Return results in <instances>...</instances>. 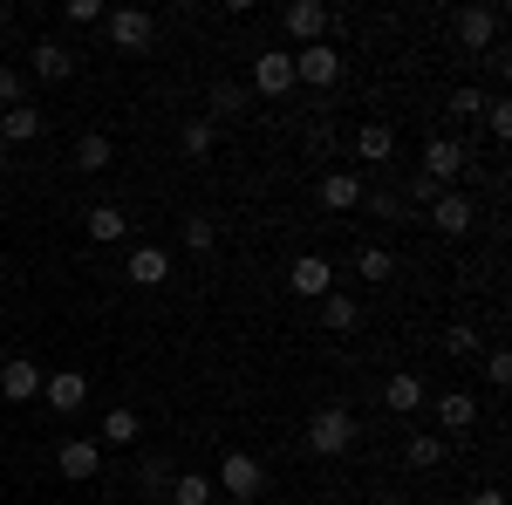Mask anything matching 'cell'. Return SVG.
<instances>
[{"mask_svg":"<svg viewBox=\"0 0 512 505\" xmlns=\"http://www.w3.org/2000/svg\"><path fill=\"white\" fill-rule=\"evenodd\" d=\"M355 437H362V417H355L349 403L308 410V451H315V458H342V451H355Z\"/></svg>","mask_w":512,"mask_h":505,"instance_id":"obj_1","label":"cell"},{"mask_svg":"<svg viewBox=\"0 0 512 505\" xmlns=\"http://www.w3.org/2000/svg\"><path fill=\"white\" fill-rule=\"evenodd\" d=\"M212 485H219V492H226L233 505H253L260 492H267V465H260L253 451H226V458H219V478H212Z\"/></svg>","mask_w":512,"mask_h":505,"instance_id":"obj_2","label":"cell"},{"mask_svg":"<svg viewBox=\"0 0 512 505\" xmlns=\"http://www.w3.org/2000/svg\"><path fill=\"white\" fill-rule=\"evenodd\" d=\"M103 28H110V48H117V55H144V48L158 41V21H151L144 7H110Z\"/></svg>","mask_w":512,"mask_h":505,"instance_id":"obj_3","label":"cell"},{"mask_svg":"<svg viewBox=\"0 0 512 505\" xmlns=\"http://www.w3.org/2000/svg\"><path fill=\"white\" fill-rule=\"evenodd\" d=\"M287 89H294V55H287V48H260V55H253L246 96H267V103H274V96H287Z\"/></svg>","mask_w":512,"mask_h":505,"instance_id":"obj_4","label":"cell"},{"mask_svg":"<svg viewBox=\"0 0 512 505\" xmlns=\"http://www.w3.org/2000/svg\"><path fill=\"white\" fill-rule=\"evenodd\" d=\"M294 82H308V89H335V82H342V48H335V41L294 48Z\"/></svg>","mask_w":512,"mask_h":505,"instance_id":"obj_5","label":"cell"},{"mask_svg":"<svg viewBox=\"0 0 512 505\" xmlns=\"http://www.w3.org/2000/svg\"><path fill=\"white\" fill-rule=\"evenodd\" d=\"M55 471H62L69 485H89V478L103 471V444H96V437H62V444H55Z\"/></svg>","mask_w":512,"mask_h":505,"instance_id":"obj_6","label":"cell"},{"mask_svg":"<svg viewBox=\"0 0 512 505\" xmlns=\"http://www.w3.org/2000/svg\"><path fill=\"white\" fill-rule=\"evenodd\" d=\"M431 226L444 239H465L478 226V205H472V192H458V185H444V192H437V205H431Z\"/></svg>","mask_w":512,"mask_h":505,"instance_id":"obj_7","label":"cell"},{"mask_svg":"<svg viewBox=\"0 0 512 505\" xmlns=\"http://www.w3.org/2000/svg\"><path fill=\"white\" fill-rule=\"evenodd\" d=\"M492 41H499V7H485V0L458 7V48H465V55H485Z\"/></svg>","mask_w":512,"mask_h":505,"instance_id":"obj_8","label":"cell"},{"mask_svg":"<svg viewBox=\"0 0 512 505\" xmlns=\"http://www.w3.org/2000/svg\"><path fill=\"white\" fill-rule=\"evenodd\" d=\"M321 212H362V171H349V164H335V171H321Z\"/></svg>","mask_w":512,"mask_h":505,"instance_id":"obj_9","label":"cell"},{"mask_svg":"<svg viewBox=\"0 0 512 505\" xmlns=\"http://www.w3.org/2000/svg\"><path fill=\"white\" fill-rule=\"evenodd\" d=\"M280 28L301 41V48H315V41H328V28H335V14L321 7V0H294L287 14H280Z\"/></svg>","mask_w":512,"mask_h":505,"instance_id":"obj_10","label":"cell"},{"mask_svg":"<svg viewBox=\"0 0 512 505\" xmlns=\"http://www.w3.org/2000/svg\"><path fill=\"white\" fill-rule=\"evenodd\" d=\"M41 396H48V410H55V417H76L82 403H89V376H82V369H48Z\"/></svg>","mask_w":512,"mask_h":505,"instance_id":"obj_11","label":"cell"},{"mask_svg":"<svg viewBox=\"0 0 512 505\" xmlns=\"http://www.w3.org/2000/svg\"><path fill=\"white\" fill-rule=\"evenodd\" d=\"M41 383H48V369H41V362H28V355L0 362V396H7V403H35Z\"/></svg>","mask_w":512,"mask_h":505,"instance_id":"obj_12","label":"cell"},{"mask_svg":"<svg viewBox=\"0 0 512 505\" xmlns=\"http://www.w3.org/2000/svg\"><path fill=\"white\" fill-rule=\"evenodd\" d=\"M465 164H472V151H465L458 137H431V144H424V164H417V171H424V178H437V185H451V178H458Z\"/></svg>","mask_w":512,"mask_h":505,"instance_id":"obj_13","label":"cell"},{"mask_svg":"<svg viewBox=\"0 0 512 505\" xmlns=\"http://www.w3.org/2000/svg\"><path fill=\"white\" fill-rule=\"evenodd\" d=\"M287 287H294L301 301H321V294H335V267H328L321 253H301V260L287 267Z\"/></svg>","mask_w":512,"mask_h":505,"instance_id":"obj_14","label":"cell"},{"mask_svg":"<svg viewBox=\"0 0 512 505\" xmlns=\"http://www.w3.org/2000/svg\"><path fill=\"white\" fill-rule=\"evenodd\" d=\"M96 444H103V451H130V444H144V417H137L130 403L103 410V424H96Z\"/></svg>","mask_w":512,"mask_h":505,"instance_id":"obj_15","label":"cell"},{"mask_svg":"<svg viewBox=\"0 0 512 505\" xmlns=\"http://www.w3.org/2000/svg\"><path fill=\"white\" fill-rule=\"evenodd\" d=\"M123 280H130V287H164V280H171V253H164V246H130Z\"/></svg>","mask_w":512,"mask_h":505,"instance_id":"obj_16","label":"cell"},{"mask_svg":"<svg viewBox=\"0 0 512 505\" xmlns=\"http://www.w3.org/2000/svg\"><path fill=\"white\" fill-rule=\"evenodd\" d=\"M28 62H35V82H69L76 76V48H69V41H35V55H28Z\"/></svg>","mask_w":512,"mask_h":505,"instance_id":"obj_17","label":"cell"},{"mask_svg":"<svg viewBox=\"0 0 512 505\" xmlns=\"http://www.w3.org/2000/svg\"><path fill=\"white\" fill-rule=\"evenodd\" d=\"M349 151H355V164H390L396 157V130L390 123H355Z\"/></svg>","mask_w":512,"mask_h":505,"instance_id":"obj_18","label":"cell"},{"mask_svg":"<svg viewBox=\"0 0 512 505\" xmlns=\"http://www.w3.org/2000/svg\"><path fill=\"white\" fill-rule=\"evenodd\" d=\"M437 424H444V437H465L478 424V396L472 389H444L437 396Z\"/></svg>","mask_w":512,"mask_h":505,"instance_id":"obj_19","label":"cell"},{"mask_svg":"<svg viewBox=\"0 0 512 505\" xmlns=\"http://www.w3.org/2000/svg\"><path fill=\"white\" fill-rule=\"evenodd\" d=\"M246 110H253L246 82H212V89H205V117L212 123H233V117H246Z\"/></svg>","mask_w":512,"mask_h":505,"instance_id":"obj_20","label":"cell"},{"mask_svg":"<svg viewBox=\"0 0 512 505\" xmlns=\"http://www.w3.org/2000/svg\"><path fill=\"white\" fill-rule=\"evenodd\" d=\"M315 308H321V328H328V335H355V321H362V301L342 294V287H335V294H321Z\"/></svg>","mask_w":512,"mask_h":505,"instance_id":"obj_21","label":"cell"},{"mask_svg":"<svg viewBox=\"0 0 512 505\" xmlns=\"http://www.w3.org/2000/svg\"><path fill=\"white\" fill-rule=\"evenodd\" d=\"M424 396H431V389L417 383V376H410V369H396L390 383H383V403H390L396 417H417V410H424Z\"/></svg>","mask_w":512,"mask_h":505,"instance_id":"obj_22","label":"cell"},{"mask_svg":"<svg viewBox=\"0 0 512 505\" xmlns=\"http://www.w3.org/2000/svg\"><path fill=\"white\" fill-rule=\"evenodd\" d=\"M82 226H89V239H96V246H117V239L130 233L123 205H89V212H82Z\"/></svg>","mask_w":512,"mask_h":505,"instance_id":"obj_23","label":"cell"},{"mask_svg":"<svg viewBox=\"0 0 512 505\" xmlns=\"http://www.w3.org/2000/svg\"><path fill=\"white\" fill-rule=\"evenodd\" d=\"M41 130H48V117H41L35 103H21V110H0V137H7V144H35Z\"/></svg>","mask_w":512,"mask_h":505,"instance_id":"obj_24","label":"cell"},{"mask_svg":"<svg viewBox=\"0 0 512 505\" xmlns=\"http://www.w3.org/2000/svg\"><path fill=\"white\" fill-rule=\"evenodd\" d=\"M212 492H219V485H212L205 471H178L171 492H164V505H212Z\"/></svg>","mask_w":512,"mask_h":505,"instance_id":"obj_25","label":"cell"},{"mask_svg":"<svg viewBox=\"0 0 512 505\" xmlns=\"http://www.w3.org/2000/svg\"><path fill=\"white\" fill-rule=\"evenodd\" d=\"M76 164L82 171H110V164H117V144H110L103 130H82L76 137Z\"/></svg>","mask_w":512,"mask_h":505,"instance_id":"obj_26","label":"cell"},{"mask_svg":"<svg viewBox=\"0 0 512 505\" xmlns=\"http://www.w3.org/2000/svg\"><path fill=\"white\" fill-rule=\"evenodd\" d=\"M403 458H410V471H437L444 458H451V437H410Z\"/></svg>","mask_w":512,"mask_h":505,"instance_id":"obj_27","label":"cell"},{"mask_svg":"<svg viewBox=\"0 0 512 505\" xmlns=\"http://www.w3.org/2000/svg\"><path fill=\"white\" fill-rule=\"evenodd\" d=\"M171 478H178V471H171V458H158V451H151V458L137 465V492H144V499H164V492H171Z\"/></svg>","mask_w":512,"mask_h":505,"instance_id":"obj_28","label":"cell"},{"mask_svg":"<svg viewBox=\"0 0 512 505\" xmlns=\"http://www.w3.org/2000/svg\"><path fill=\"white\" fill-rule=\"evenodd\" d=\"M178 144H185V157H198V164H205V157L219 151V123H212V117H192V123H185V137H178Z\"/></svg>","mask_w":512,"mask_h":505,"instance_id":"obj_29","label":"cell"},{"mask_svg":"<svg viewBox=\"0 0 512 505\" xmlns=\"http://www.w3.org/2000/svg\"><path fill=\"white\" fill-rule=\"evenodd\" d=\"M355 273H362L369 287H383V280L396 273V253L390 246H362V253H355Z\"/></svg>","mask_w":512,"mask_h":505,"instance_id":"obj_30","label":"cell"},{"mask_svg":"<svg viewBox=\"0 0 512 505\" xmlns=\"http://www.w3.org/2000/svg\"><path fill=\"white\" fill-rule=\"evenodd\" d=\"M362 212H369V219H383V226H403V219H410L396 192H362Z\"/></svg>","mask_w":512,"mask_h":505,"instance_id":"obj_31","label":"cell"},{"mask_svg":"<svg viewBox=\"0 0 512 505\" xmlns=\"http://www.w3.org/2000/svg\"><path fill=\"white\" fill-rule=\"evenodd\" d=\"M444 355H458V362L478 355V328H472V321H451V328H444Z\"/></svg>","mask_w":512,"mask_h":505,"instance_id":"obj_32","label":"cell"},{"mask_svg":"<svg viewBox=\"0 0 512 505\" xmlns=\"http://www.w3.org/2000/svg\"><path fill=\"white\" fill-rule=\"evenodd\" d=\"M185 246H192V253H212V246H219V226H212L205 212H192V219H185Z\"/></svg>","mask_w":512,"mask_h":505,"instance_id":"obj_33","label":"cell"},{"mask_svg":"<svg viewBox=\"0 0 512 505\" xmlns=\"http://www.w3.org/2000/svg\"><path fill=\"white\" fill-rule=\"evenodd\" d=\"M485 103H492V96H485V89H472V82H465V89H451V117H485Z\"/></svg>","mask_w":512,"mask_h":505,"instance_id":"obj_34","label":"cell"},{"mask_svg":"<svg viewBox=\"0 0 512 505\" xmlns=\"http://www.w3.org/2000/svg\"><path fill=\"white\" fill-rule=\"evenodd\" d=\"M485 130H492V144H506V137H512V103H506V96L485 103Z\"/></svg>","mask_w":512,"mask_h":505,"instance_id":"obj_35","label":"cell"},{"mask_svg":"<svg viewBox=\"0 0 512 505\" xmlns=\"http://www.w3.org/2000/svg\"><path fill=\"white\" fill-rule=\"evenodd\" d=\"M28 103V76L21 69H0V110H21Z\"/></svg>","mask_w":512,"mask_h":505,"instance_id":"obj_36","label":"cell"},{"mask_svg":"<svg viewBox=\"0 0 512 505\" xmlns=\"http://www.w3.org/2000/svg\"><path fill=\"white\" fill-rule=\"evenodd\" d=\"M103 14H110L103 0H69V7H62V21H76V28H96Z\"/></svg>","mask_w":512,"mask_h":505,"instance_id":"obj_37","label":"cell"},{"mask_svg":"<svg viewBox=\"0 0 512 505\" xmlns=\"http://www.w3.org/2000/svg\"><path fill=\"white\" fill-rule=\"evenodd\" d=\"M485 383H499V389L512 383V355H506V349H492V355H485Z\"/></svg>","mask_w":512,"mask_h":505,"instance_id":"obj_38","label":"cell"},{"mask_svg":"<svg viewBox=\"0 0 512 505\" xmlns=\"http://www.w3.org/2000/svg\"><path fill=\"white\" fill-rule=\"evenodd\" d=\"M465 505H506V492L499 485H478V492H465Z\"/></svg>","mask_w":512,"mask_h":505,"instance_id":"obj_39","label":"cell"},{"mask_svg":"<svg viewBox=\"0 0 512 505\" xmlns=\"http://www.w3.org/2000/svg\"><path fill=\"white\" fill-rule=\"evenodd\" d=\"M7 28H14V7H0V35H7Z\"/></svg>","mask_w":512,"mask_h":505,"instance_id":"obj_40","label":"cell"},{"mask_svg":"<svg viewBox=\"0 0 512 505\" xmlns=\"http://www.w3.org/2000/svg\"><path fill=\"white\" fill-rule=\"evenodd\" d=\"M369 505H403V499H396V492H383V499H369Z\"/></svg>","mask_w":512,"mask_h":505,"instance_id":"obj_41","label":"cell"}]
</instances>
